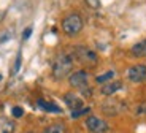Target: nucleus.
Listing matches in <instances>:
<instances>
[{
  "instance_id": "nucleus-1",
  "label": "nucleus",
  "mask_w": 146,
  "mask_h": 133,
  "mask_svg": "<svg viewBox=\"0 0 146 133\" xmlns=\"http://www.w3.org/2000/svg\"><path fill=\"white\" fill-rule=\"evenodd\" d=\"M73 65H75V59L70 52H62L59 54L57 57L52 62V76L56 79H62L65 76H68L73 70Z\"/></svg>"
},
{
  "instance_id": "nucleus-21",
  "label": "nucleus",
  "mask_w": 146,
  "mask_h": 133,
  "mask_svg": "<svg viewBox=\"0 0 146 133\" xmlns=\"http://www.w3.org/2000/svg\"><path fill=\"white\" fill-rule=\"evenodd\" d=\"M0 79H2V75H0Z\"/></svg>"
},
{
  "instance_id": "nucleus-16",
  "label": "nucleus",
  "mask_w": 146,
  "mask_h": 133,
  "mask_svg": "<svg viewBox=\"0 0 146 133\" xmlns=\"http://www.w3.org/2000/svg\"><path fill=\"white\" fill-rule=\"evenodd\" d=\"M86 5H88L89 8H99L100 0H86Z\"/></svg>"
},
{
  "instance_id": "nucleus-6",
  "label": "nucleus",
  "mask_w": 146,
  "mask_h": 133,
  "mask_svg": "<svg viewBox=\"0 0 146 133\" xmlns=\"http://www.w3.org/2000/svg\"><path fill=\"white\" fill-rule=\"evenodd\" d=\"M127 79L132 83H145L146 81V65H133L127 70Z\"/></svg>"
},
{
  "instance_id": "nucleus-12",
  "label": "nucleus",
  "mask_w": 146,
  "mask_h": 133,
  "mask_svg": "<svg viewBox=\"0 0 146 133\" xmlns=\"http://www.w3.org/2000/svg\"><path fill=\"white\" fill-rule=\"evenodd\" d=\"M65 132H67V130H65V125H64L62 122H56V124L48 125L41 133H65Z\"/></svg>"
},
{
  "instance_id": "nucleus-20",
  "label": "nucleus",
  "mask_w": 146,
  "mask_h": 133,
  "mask_svg": "<svg viewBox=\"0 0 146 133\" xmlns=\"http://www.w3.org/2000/svg\"><path fill=\"white\" fill-rule=\"evenodd\" d=\"M26 133H33V132H26Z\"/></svg>"
},
{
  "instance_id": "nucleus-2",
  "label": "nucleus",
  "mask_w": 146,
  "mask_h": 133,
  "mask_svg": "<svg viewBox=\"0 0 146 133\" xmlns=\"http://www.w3.org/2000/svg\"><path fill=\"white\" fill-rule=\"evenodd\" d=\"M83 18H81L78 13H72V15L65 16L62 21V30L67 33V35H76V33L81 32L83 29Z\"/></svg>"
},
{
  "instance_id": "nucleus-17",
  "label": "nucleus",
  "mask_w": 146,
  "mask_h": 133,
  "mask_svg": "<svg viewBox=\"0 0 146 133\" xmlns=\"http://www.w3.org/2000/svg\"><path fill=\"white\" fill-rule=\"evenodd\" d=\"M30 35H32V27H27V29L22 32V38H24V40H29Z\"/></svg>"
},
{
  "instance_id": "nucleus-13",
  "label": "nucleus",
  "mask_w": 146,
  "mask_h": 133,
  "mask_svg": "<svg viewBox=\"0 0 146 133\" xmlns=\"http://www.w3.org/2000/svg\"><path fill=\"white\" fill-rule=\"evenodd\" d=\"M113 76H114V71H106V73H103V75H100V76H97L95 78V81L97 83H108V81H111L113 79Z\"/></svg>"
},
{
  "instance_id": "nucleus-3",
  "label": "nucleus",
  "mask_w": 146,
  "mask_h": 133,
  "mask_svg": "<svg viewBox=\"0 0 146 133\" xmlns=\"http://www.w3.org/2000/svg\"><path fill=\"white\" fill-rule=\"evenodd\" d=\"M73 59H76L78 62H81L83 65H95L99 62V57L92 49L86 46H75L72 52Z\"/></svg>"
},
{
  "instance_id": "nucleus-10",
  "label": "nucleus",
  "mask_w": 146,
  "mask_h": 133,
  "mask_svg": "<svg viewBox=\"0 0 146 133\" xmlns=\"http://www.w3.org/2000/svg\"><path fill=\"white\" fill-rule=\"evenodd\" d=\"M130 51H132V56L133 57H138V59L146 57V40H141L137 44H133Z\"/></svg>"
},
{
  "instance_id": "nucleus-9",
  "label": "nucleus",
  "mask_w": 146,
  "mask_h": 133,
  "mask_svg": "<svg viewBox=\"0 0 146 133\" xmlns=\"http://www.w3.org/2000/svg\"><path fill=\"white\" fill-rule=\"evenodd\" d=\"M16 124L8 117H0V133H15Z\"/></svg>"
},
{
  "instance_id": "nucleus-8",
  "label": "nucleus",
  "mask_w": 146,
  "mask_h": 133,
  "mask_svg": "<svg viewBox=\"0 0 146 133\" xmlns=\"http://www.w3.org/2000/svg\"><path fill=\"white\" fill-rule=\"evenodd\" d=\"M121 87H122V83H121V81H111V83L103 84L100 92H102L103 95H113V94H116Z\"/></svg>"
},
{
  "instance_id": "nucleus-18",
  "label": "nucleus",
  "mask_w": 146,
  "mask_h": 133,
  "mask_svg": "<svg viewBox=\"0 0 146 133\" xmlns=\"http://www.w3.org/2000/svg\"><path fill=\"white\" fill-rule=\"evenodd\" d=\"M19 67H21V54H18V59H16V65H15V71H18Z\"/></svg>"
},
{
  "instance_id": "nucleus-11",
  "label": "nucleus",
  "mask_w": 146,
  "mask_h": 133,
  "mask_svg": "<svg viewBox=\"0 0 146 133\" xmlns=\"http://www.w3.org/2000/svg\"><path fill=\"white\" fill-rule=\"evenodd\" d=\"M38 106H40L43 111H48V112H60V108L54 103H49L46 100H38Z\"/></svg>"
},
{
  "instance_id": "nucleus-7",
  "label": "nucleus",
  "mask_w": 146,
  "mask_h": 133,
  "mask_svg": "<svg viewBox=\"0 0 146 133\" xmlns=\"http://www.w3.org/2000/svg\"><path fill=\"white\" fill-rule=\"evenodd\" d=\"M64 100H65L67 106L72 109V112H75V111H78V109L84 108V106H83V100H81L76 94H73V92H68V94L64 95Z\"/></svg>"
},
{
  "instance_id": "nucleus-4",
  "label": "nucleus",
  "mask_w": 146,
  "mask_h": 133,
  "mask_svg": "<svg viewBox=\"0 0 146 133\" xmlns=\"http://www.w3.org/2000/svg\"><path fill=\"white\" fill-rule=\"evenodd\" d=\"M88 81H89V73L86 70H78V71H73L68 78V83L72 87L75 89H86L88 87Z\"/></svg>"
},
{
  "instance_id": "nucleus-14",
  "label": "nucleus",
  "mask_w": 146,
  "mask_h": 133,
  "mask_svg": "<svg viewBox=\"0 0 146 133\" xmlns=\"http://www.w3.org/2000/svg\"><path fill=\"white\" fill-rule=\"evenodd\" d=\"M11 114H13V117L19 119V117H22V114H24V109H22L21 106H15V108L11 109Z\"/></svg>"
},
{
  "instance_id": "nucleus-15",
  "label": "nucleus",
  "mask_w": 146,
  "mask_h": 133,
  "mask_svg": "<svg viewBox=\"0 0 146 133\" xmlns=\"http://www.w3.org/2000/svg\"><path fill=\"white\" fill-rule=\"evenodd\" d=\"M91 109L89 108H81V109H78V111H75V112H72V117L73 119H76V117H81L83 114H86V112H89Z\"/></svg>"
},
{
  "instance_id": "nucleus-19",
  "label": "nucleus",
  "mask_w": 146,
  "mask_h": 133,
  "mask_svg": "<svg viewBox=\"0 0 146 133\" xmlns=\"http://www.w3.org/2000/svg\"><path fill=\"white\" fill-rule=\"evenodd\" d=\"M143 112L146 114V105H141V106L138 108V114H143Z\"/></svg>"
},
{
  "instance_id": "nucleus-5",
  "label": "nucleus",
  "mask_w": 146,
  "mask_h": 133,
  "mask_svg": "<svg viewBox=\"0 0 146 133\" xmlns=\"http://www.w3.org/2000/svg\"><path fill=\"white\" fill-rule=\"evenodd\" d=\"M86 128L91 133H105V132H108L110 127L103 119L97 117V116H89L86 119Z\"/></svg>"
}]
</instances>
